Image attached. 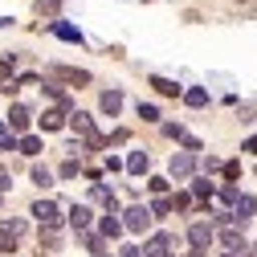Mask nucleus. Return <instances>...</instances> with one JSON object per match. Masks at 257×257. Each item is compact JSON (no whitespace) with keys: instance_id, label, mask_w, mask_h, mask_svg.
I'll list each match as a JSON object with an SVG mask.
<instances>
[{"instance_id":"2eb2a0df","label":"nucleus","mask_w":257,"mask_h":257,"mask_svg":"<svg viewBox=\"0 0 257 257\" xmlns=\"http://www.w3.org/2000/svg\"><path fill=\"white\" fill-rule=\"evenodd\" d=\"M90 200H98V204H106V212H114V208H118V200H114V192H110L106 184H94V188H90Z\"/></svg>"},{"instance_id":"c756f323","label":"nucleus","mask_w":257,"mask_h":257,"mask_svg":"<svg viewBox=\"0 0 257 257\" xmlns=\"http://www.w3.org/2000/svg\"><path fill=\"white\" fill-rule=\"evenodd\" d=\"M220 172H224V180H237V176H241V164H237V159H229Z\"/></svg>"},{"instance_id":"5701e85b","label":"nucleus","mask_w":257,"mask_h":257,"mask_svg":"<svg viewBox=\"0 0 257 257\" xmlns=\"http://www.w3.org/2000/svg\"><path fill=\"white\" fill-rule=\"evenodd\" d=\"M147 212H151V216H168V212H172V200H168V196H155V204H151Z\"/></svg>"},{"instance_id":"4468645a","label":"nucleus","mask_w":257,"mask_h":257,"mask_svg":"<svg viewBox=\"0 0 257 257\" xmlns=\"http://www.w3.org/2000/svg\"><path fill=\"white\" fill-rule=\"evenodd\" d=\"M126 172H131V176H143L147 168H151V159H147V151H131V155H126V164H122Z\"/></svg>"},{"instance_id":"20e7f679","label":"nucleus","mask_w":257,"mask_h":257,"mask_svg":"<svg viewBox=\"0 0 257 257\" xmlns=\"http://www.w3.org/2000/svg\"><path fill=\"white\" fill-rule=\"evenodd\" d=\"M216 237H220V245L229 249V253H237V257H245V249H249V245H245V237H241V233L233 229V224H229V229H220Z\"/></svg>"},{"instance_id":"58836bf2","label":"nucleus","mask_w":257,"mask_h":257,"mask_svg":"<svg viewBox=\"0 0 257 257\" xmlns=\"http://www.w3.org/2000/svg\"><path fill=\"white\" fill-rule=\"evenodd\" d=\"M224 257H237V253H224Z\"/></svg>"},{"instance_id":"393cba45","label":"nucleus","mask_w":257,"mask_h":257,"mask_svg":"<svg viewBox=\"0 0 257 257\" xmlns=\"http://www.w3.org/2000/svg\"><path fill=\"white\" fill-rule=\"evenodd\" d=\"M192 192H196V196H200V200H208V196H212V192H216V188H212L208 180H196V184H192Z\"/></svg>"},{"instance_id":"a878e982","label":"nucleus","mask_w":257,"mask_h":257,"mask_svg":"<svg viewBox=\"0 0 257 257\" xmlns=\"http://www.w3.org/2000/svg\"><path fill=\"white\" fill-rule=\"evenodd\" d=\"M139 118H143V122H155V118H159V110H155L151 102H139Z\"/></svg>"},{"instance_id":"39448f33","label":"nucleus","mask_w":257,"mask_h":257,"mask_svg":"<svg viewBox=\"0 0 257 257\" xmlns=\"http://www.w3.org/2000/svg\"><path fill=\"white\" fill-rule=\"evenodd\" d=\"M29 118H33V114H29V106H25V102H13V106H9V126H13L17 135H25V131H29Z\"/></svg>"},{"instance_id":"f704fd0d","label":"nucleus","mask_w":257,"mask_h":257,"mask_svg":"<svg viewBox=\"0 0 257 257\" xmlns=\"http://www.w3.org/2000/svg\"><path fill=\"white\" fill-rule=\"evenodd\" d=\"M9 188H13V176H9L5 168H0V192H9Z\"/></svg>"},{"instance_id":"7c9ffc66","label":"nucleus","mask_w":257,"mask_h":257,"mask_svg":"<svg viewBox=\"0 0 257 257\" xmlns=\"http://www.w3.org/2000/svg\"><path fill=\"white\" fill-rule=\"evenodd\" d=\"M237 196H241V192H237V188H233V184H224V188H220V200H224V204H233V200H237Z\"/></svg>"},{"instance_id":"473e14b6","label":"nucleus","mask_w":257,"mask_h":257,"mask_svg":"<svg viewBox=\"0 0 257 257\" xmlns=\"http://www.w3.org/2000/svg\"><path fill=\"white\" fill-rule=\"evenodd\" d=\"M172 208H180V212H188V208H192V196H184V192H180V196L172 200Z\"/></svg>"},{"instance_id":"ea45409f","label":"nucleus","mask_w":257,"mask_h":257,"mask_svg":"<svg viewBox=\"0 0 257 257\" xmlns=\"http://www.w3.org/2000/svg\"><path fill=\"white\" fill-rule=\"evenodd\" d=\"M98 257H106V253H98Z\"/></svg>"},{"instance_id":"c85d7f7f","label":"nucleus","mask_w":257,"mask_h":257,"mask_svg":"<svg viewBox=\"0 0 257 257\" xmlns=\"http://www.w3.org/2000/svg\"><path fill=\"white\" fill-rule=\"evenodd\" d=\"M13 147H17V139L5 131V122H0V151H13Z\"/></svg>"},{"instance_id":"4be33fe9","label":"nucleus","mask_w":257,"mask_h":257,"mask_svg":"<svg viewBox=\"0 0 257 257\" xmlns=\"http://www.w3.org/2000/svg\"><path fill=\"white\" fill-rule=\"evenodd\" d=\"M37 13L41 17H57L61 13V0H37Z\"/></svg>"},{"instance_id":"c9c22d12","label":"nucleus","mask_w":257,"mask_h":257,"mask_svg":"<svg viewBox=\"0 0 257 257\" xmlns=\"http://www.w3.org/2000/svg\"><path fill=\"white\" fill-rule=\"evenodd\" d=\"M245 151H249V155H257V135H253V139H245Z\"/></svg>"},{"instance_id":"aec40b11","label":"nucleus","mask_w":257,"mask_h":257,"mask_svg":"<svg viewBox=\"0 0 257 257\" xmlns=\"http://www.w3.org/2000/svg\"><path fill=\"white\" fill-rule=\"evenodd\" d=\"M122 233V220H114V212L102 216V237H118Z\"/></svg>"},{"instance_id":"6e6552de","label":"nucleus","mask_w":257,"mask_h":257,"mask_svg":"<svg viewBox=\"0 0 257 257\" xmlns=\"http://www.w3.org/2000/svg\"><path fill=\"white\" fill-rule=\"evenodd\" d=\"M66 122L74 126V131H78V135H82L86 143L94 139V122H90V114H86V110H70V118H66Z\"/></svg>"},{"instance_id":"dca6fc26","label":"nucleus","mask_w":257,"mask_h":257,"mask_svg":"<svg viewBox=\"0 0 257 257\" xmlns=\"http://www.w3.org/2000/svg\"><path fill=\"white\" fill-rule=\"evenodd\" d=\"M98 106H102V110H106V114L114 118V114L122 110V94H118V90H102V98H98Z\"/></svg>"},{"instance_id":"cd10ccee","label":"nucleus","mask_w":257,"mask_h":257,"mask_svg":"<svg viewBox=\"0 0 257 257\" xmlns=\"http://www.w3.org/2000/svg\"><path fill=\"white\" fill-rule=\"evenodd\" d=\"M82 172V164H78V159H66V164H61V176H66V180H74Z\"/></svg>"},{"instance_id":"ddd939ff","label":"nucleus","mask_w":257,"mask_h":257,"mask_svg":"<svg viewBox=\"0 0 257 257\" xmlns=\"http://www.w3.org/2000/svg\"><path fill=\"white\" fill-rule=\"evenodd\" d=\"M25 233V220H17V216H0V237L5 241H17Z\"/></svg>"},{"instance_id":"9d476101","label":"nucleus","mask_w":257,"mask_h":257,"mask_svg":"<svg viewBox=\"0 0 257 257\" xmlns=\"http://www.w3.org/2000/svg\"><path fill=\"white\" fill-rule=\"evenodd\" d=\"M66 118H70V110L53 106V110H45V114H41V126H45V131H61V126H66Z\"/></svg>"},{"instance_id":"f3484780","label":"nucleus","mask_w":257,"mask_h":257,"mask_svg":"<svg viewBox=\"0 0 257 257\" xmlns=\"http://www.w3.org/2000/svg\"><path fill=\"white\" fill-rule=\"evenodd\" d=\"M184 102L188 106H208V90H200V86L196 90H184Z\"/></svg>"},{"instance_id":"4c0bfd02","label":"nucleus","mask_w":257,"mask_h":257,"mask_svg":"<svg viewBox=\"0 0 257 257\" xmlns=\"http://www.w3.org/2000/svg\"><path fill=\"white\" fill-rule=\"evenodd\" d=\"M122 257H143V253L139 249H122Z\"/></svg>"},{"instance_id":"2f4dec72","label":"nucleus","mask_w":257,"mask_h":257,"mask_svg":"<svg viewBox=\"0 0 257 257\" xmlns=\"http://www.w3.org/2000/svg\"><path fill=\"white\" fill-rule=\"evenodd\" d=\"M164 135H168V139H184V126H180V122H168Z\"/></svg>"},{"instance_id":"b1692460","label":"nucleus","mask_w":257,"mask_h":257,"mask_svg":"<svg viewBox=\"0 0 257 257\" xmlns=\"http://www.w3.org/2000/svg\"><path fill=\"white\" fill-rule=\"evenodd\" d=\"M33 180H37V184L45 188V184H53V172H49L45 164H33Z\"/></svg>"},{"instance_id":"423d86ee","label":"nucleus","mask_w":257,"mask_h":257,"mask_svg":"<svg viewBox=\"0 0 257 257\" xmlns=\"http://www.w3.org/2000/svg\"><path fill=\"white\" fill-rule=\"evenodd\" d=\"M253 212H257V200H253V196H237V200H233V212H229V216H233V224H245V220H249Z\"/></svg>"},{"instance_id":"72a5a7b5","label":"nucleus","mask_w":257,"mask_h":257,"mask_svg":"<svg viewBox=\"0 0 257 257\" xmlns=\"http://www.w3.org/2000/svg\"><path fill=\"white\" fill-rule=\"evenodd\" d=\"M220 168H224V164H220L216 155H204V172H220Z\"/></svg>"},{"instance_id":"9b49d317","label":"nucleus","mask_w":257,"mask_h":257,"mask_svg":"<svg viewBox=\"0 0 257 257\" xmlns=\"http://www.w3.org/2000/svg\"><path fill=\"white\" fill-rule=\"evenodd\" d=\"M53 78L74 82V86H86V82H90V74H86V70H70V66H53Z\"/></svg>"},{"instance_id":"e433bc0d","label":"nucleus","mask_w":257,"mask_h":257,"mask_svg":"<svg viewBox=\"0 0 257 257\" xmlns=\"http://www.w3.org/2000/svg\"><path fill=\"white\" fill-rule=\"evenodd\" d=\"M9 74H13V70H9V61H0V78H9ZM9 82H13V78H9Z\"/></svg>"},{"instance_id":"6ab92c4d","label":"nucleus","mask_w":257,"mask_h":257,"mask_svg":"<svg viewBox=\"0 0 257 257\" xmlns=\"http://www.w3.org/2000/svg\"><path fill=\"white\" fill-rule=\"evenodd\" d=\"M17 147H21V151H25L29 159H33V155L41 151V139H37V135H21V143H17Z\"/></svg>"},{"instance_id":"f257e3e1","label":"nucleus","mask_w":257,"mask_h":257,"mask_svg":"<svg viewBox=\"0 0 257 257\" xmlns=\"http://www.w3.org/2000/svg\"><path fill=\"white\" fill-rule=\"evenodd\" d=\"M122 216H126V220H122V229H131V233H147V229H151V212H147L143 204H135V208H126Z\"/></svg>"},{"instance_id":"bb28decb","label":"nucleus","mask_w":257,"mask_h":257,"mask_svg":"<svg viewBox=\"0 0 257 257\" xmlns=\"http://www.w3.org/2000/svg\"><path fill=\"white\" fill-rule=\"evenodd\" d=\"M147 188L155 192V196H164V192H168V180H164V176H151V180H147Z\"/></svg>"},{"instance_id":"f8f14e48","label":"nucleus","mask_w":257,"mask_h":257,"mask_svg":"<svg viewBox=\"0 0 257 257\" xmlns=\"http://www.w3.org/2000/svg\"><path fill=\"white\" fill-rule=\"evenodd\" d=\"M90 220H94V212H90L86 204H74V208H70V224H74L78 233H86V229H90Z\"/></svg>"},{"instance_id":"1a4fd4ad","label":"nucleus","mask_w":257,"mask_h":257,"mask_svg":"<svg viewBox=\"0 0 257 257\" xmlns=\"http://www.w3.org/2000/svg\"><path fill=\"white\" fill-rule=\"evenodd\" d=\"M192 168H196V159H192V151H176V155H172V176H176V180L192 176Z\"/></svg>"},{"instance_id":"0eeeda50","label":"nucleus","mask_w":257,"mask_h":257,"mask_svg":"<svg viewBox=\"0 0 257 257\" xmlns=\"http://www.w3.org/2000/svg\"><path fill=\"white\" fill-rule=\"evenodd\" d=\"M172 245H176V237H172V233H155V237L147 241V257H168V253H172Z\"/></svg>"},{"instance_id":"412c9836","label":"nucleus","mask_w":257,"mask_h":257,"mask_svg":"<svg viewBox=\"0 0 257 257\" xmlns=\"http://www.w3.org/2000/svg\"><path fill=\"white\" fill-rule=\"evenodd\" d=\"M53 33H57L61 41H82V33H78V29H74V25H61V21L53 25Z\"/></svg>"},{"instance_id":"f03ea898","label":"nucleus","mask_w":257,"mask_h":257,"mask_svg":"<svg viewBox=\"0 0 257 257\" xmlns=\"http://www.w3.org/2000/svg\"><path fill=\"white\" fill-rule=\"evenodd\" d=\"M33 216L41 220V229H57V224H61V208L53 200H37L33 204Z\"/></svg>"},{"instance_id":"a211bd4d","label":"nucleus","mask_w":257,"mask_h":257,"mask_svg":"<svg viewBox=\"0 0 257 257\" xmlns=\"http://www.w3.org/2000/svg\"><path fill=\"white\" fill-rule=\"evenodd\" d=\"M151 86L164 94V98H176V94H180V86H176V82H168V78H151Z\"/></svg>"},{"instance_id":"7ed1b4c3","label":"nucleus","mask_w":257,"mask_h":257,"mask_svg":"<svg viewBox=\"0 0 257 257\" xmlns=\"http://www.w3.org/2000/svg\"><path fill=\"white\" fill-rule=\"evenodd\" d=\"M212 224H204V220H196V224H192V229H188V241H192V253H200V249H208L212 245Z\"/></svg>"}]
</instances>
